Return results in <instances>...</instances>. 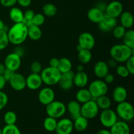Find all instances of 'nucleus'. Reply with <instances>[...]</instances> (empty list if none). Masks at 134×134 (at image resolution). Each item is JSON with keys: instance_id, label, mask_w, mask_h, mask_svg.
Instances as JSON below:
<instances>
[{"instance_id": "0eeeda50", "label": "nucleus", "mask_w": 134, "mask_h": 134, "mask_svg": "<svg viewBox=\"0 0 134 134\" xmlns=\"http://www.w3.org/2000/svg\"><path fill=\"white\" fill-rule=\"evenodd\" d=\"M99 109L98 108L95 99H92L88 102L81 105V115L83 116L88 120L93 119L96 117L99 113Z\"/></svg>"}, {"instance_id": "393cba45", "label": "nucleus", "mask_w": 134, "mask_h": 134, "mask_svg": "<svg viewBox=\"0 0 134 134\" xmlns=\"http://www.w3.org/2000/svg\"><path fill=\"white\" fill-rule=\"evenodd\" d=\"M73 128L79 132H82L86 130L88 126V120L80 115L78 117L75 119L73 121Z\"/></svg>"}, {"instance_id": "13d9d810", "label": "nucleus", "mask_w": 134, "mask_h": 134, "mask_svg": "<svg viewBox=\"0 0 134 134\" xmlns=\"http://www.w3.org/2000/svg\"><path fill=\"white\" fill-rule=\"evenodd\" d=\"M84 66L83 64H80L77 67V71H83Z\"/></svg>"}, {"instance_id": "9d476101", "label": "nucleus", "mask_w": 134, "mask_h": 134, "mask_svg": "<svg viewBox=\"0 0 134 134\" xmlns=\"http://www.w3.org/2000/svg\"><path fill=\"white\" fill-rule=\"evenodd\" d=\"M22 58L14 52L9 54L5 57L4 61V65L7 69L16 72L20 69L22 64Z\"/></svg>"}, {"instance_id": "b1692460", "label": "nucleus", "mask_w": 134, "mask_h": 134, "mask_svg": "<svg viewBox=\"0 0 134 134\" xmlns=\"http://www.w3.org/2000/svg\"><path fill=\"white\" fill-rule=\"evenodd\" d=\"M81 104L77 100L70 101L66 106L67 111L69 112L73 120L81 115Z\"/></svg>"}, {"instance_id": "f257e3e1", "label": "nucleus", "mask_w": 134, "mask_h": 134, "mask_svg": "<svg viewBox=\"0 0 134 134\" xmlns=\"http://www.w3.org/2000/svg\"><path fill=\"white\" fill-rule=\"evenodd\" d=\"M7 33L9 43L16 46L20 45L27 38V26L24 22L14 23Z\"/></svg>"}, {"instance_id": "a18cd8bd", "label": "nucleus", "mask_w": 134, "mask_h": 134, "mask_svg": "<svg viewBox=\"0 0 134 134\" xmlns=\"http://www.w3.org/2000/svg\"><path fill=\"white\" fill-rule=\"evenodd\" d=\"M17 3V0H0V3L5 7H13Z\"/></svg>"}, {"instance_id": "4c0bfd02", "label": "nucleus", "mask_w": 134, "mask_h": 134, "mask_svg": "<svg viewBox=\"0 0 134 134\" xmlns=\"http://www.w3.org/2000/svg\"><path fill=\"white\" fill-rule=\"evenodd\" d=\"M126 31V29L124 28L123 26H122L121 25H116L115 26V28L113 30V35L115 37L116 39H122V37H124V34H125Z\"/></svg>"}, {"instance_id": "412c9836", "label": "nucleus", "mask_w": 134, "mask_h": 134, "mask_svg": "<svg viewBox=\"0 0 134 134\" xmlns=\"http://www.w3.org/2000/svg\"><path fill=\"white\" fill-rule=\"evenodd\" d=\"M109 68L106 62L100 60L94 65V73L98 79H103L107 73H109Z\"/></svg>"}, {"instance_id": "c756f323", "label": "nucleus", "mask_w": 134, "mask_h": 134, "mask_svg": "<svg viewBox=\"0 0 134 134\" xmlns=\"http://www.w3.org/2000/svg\"><path fill=\"white\" fill-rule=\"evenodd\" d=\"M72 66L73 65L71 60L67 58L64 57L59 59V64L57 69L60 71V73H64L71 71Z\"/></svg>"}, {"instance_id": "f704fd0d", "label": "nucleus", "mask_w": 134, "mask_h": 134, "mask_svg": "<svg viewBox=\"0 0 134 134\" xmlns=\"http://www.w3.org/2000/svg\"><path fill=\"white\" fill-rule=\"evenodd\" d=\"M2 134H21L19 128L16 124H6L1 129Z\"/></svg>"}, {"instance_id": "58836bf2", "label": "nucleus", "mask_w": 134, "mask_h": 134, "mask_svg": "<svg viewBox=\"0 0 134 134\" xmlns=\"http://www.w3.org/2000/svg\"><path fill=\"white\" fill-rule=\"evenodd\" d=\"M35 12L31 9H27L24 13L23 22L27 26L32 24V20L35 15Z\"/></svg>"}, {"instance_id": "7ed1b4c3", "label": "nucleus", "mask_w": 134, "mask_h": 134, "mask_svg": "<svg viewBox=\"0 0 134 134\" xmlns=\"http://www.w3.org/2000/svg\"><path fill=\"white\" fill-rule=\"evenodd\" d=\"M61 75L62 73L57 68H52L50 66L42 69L41 72L40 73L43 83L49 86L58 85Z\"/></svg>"}, {"instance_id": "4be33fe9", "label": "nucleus", "mask_w": 134, "mask_h": 134, "mask_svg": "<svg viewBox=\"0 0 134 134\" xmlns=\"http://www.w3.org/2000/svg\"><path fill=\"white\" fill-rule=\"evenodd\" d=\"M88 83V75L86 72L77 71L75 73L73 78V84L77 87L81 88H85Z\"/></svg>"}, {"instance_id": "ea45409f", "label": "nucleus", "mask_w": 134, "mask_h": 134, "mask_svg": "<svg viewBox=\"0 0 134 134\" xmlns=\"http://www.w3.org/2000/svg\"><path fill=\"white\" fill-rule=\"evenodd\" d=\"M44 22H45V16L44 14L41 13H37L35 14L32 20V24L41 26L44 23Z\"/></svg>"}, {"instance_id": "9b49d317", "label": "nucleus", "mask_w": 134, "mask_h": 134, "mask_svg": "<svg viewBox=\"0 0 134 134\" xmlns=\"http://www.w3.org/2000/svg\"><path fill=\"white\" fill-rule=\"evenodd\" d=\"M73 130V120L68 118H63L58 121L55 132L57 134H71Z\"/></svg>"}, {"instance_id": "39448f33", "label": "nucleus", "mask_w": 134, "mask_h": 134, "mask_svg": "<svg viewBox=\"0 0 134 134\" xmlns=\"http://www.w3.org/2000/svg\"><path fill=\"white\" fill-rule=\"evenodd\" d=\"M66 105L60 101L54 100L46 105V113L51 117L58 119L62 118L66 113Z\"/></svg>"}, {"instance_id": "052dcab7", "label": "nucleus", "mask_w": 134, "mask_h": 134, "mask_svg": "<svg viewBox=\"0 0 134 134\" xmlns=\"http://www.w3.org/2000/svg\"><path fill=\"white\" fill-rule=\"evenodd\" d=\"M56 134H57V133H56Z\"/></svg>"}, {"instance_id": "37998d69", "label": "nucleus", "mask_w": 134, "mask_h": 134, "mask_svg": "<svg viewBox=\"0 0 134 134\" xmlns=\"http://www.w3.org/2000/svg\"><path fill=\"white\" fill-rule=\"evenodd\" d=\"M42 65L39 62L34 61L31 63L30 65V70L33 73H38L40 74L42 71Z\"/></svg>"}, {"instance_id": "8fccbe9b", "label": "nucleus", "mask_w": 134, "mask_h": 134, "mask_svg": "<svg viewBox=\"0 0 134 134\" xmlns=\"http://www.w3.org/2000/svg\"><path fill=\"white\" fill-rule=\"evenodd\" d=\"M17 3L22 7H28L31 3V0H17Z\"/></svg>"}, {"instance_id": "4d7b16f0", "label": "nucleus", "mask_w": 134, "mask_h": 134, "mask_svg": "<svg viewBox=\"0 0 134 134\" xmlns=\"http://www.w3.org/2000/svg\"><path fill=\"white\" fill-rule=\"evenodd\" d=\"M1 30H5V24H4L3 21L0 18V31H1Z\"/></svg>"}, {"instance_id": "4468645a", "label": "nucleus", "mask_w": 134, "mask_h": 134, "mask_svg": "<svg viewBox=\"0 0 134 134\" xmlns=\"http://www.w3.org/2000/svg\"><path fill=\"white\" fill-rule=\"evenodd\" d=\"M55 92L51 87H45L41 89L38 94V99L43 105H47L54 100Z\"/></svg>"}, {"instance_id": "864d4df0", "label": "nucleus", "mask_w": 134, "mask_h": 134, "mask_svg": "<svg viewBox=\"0 0 134 134\" xmlns=\"http://www.w3.org/2000/svg\"><path fill=\"white\" fill-rule=\"evenodd\" d=\"M6 82L7 81H5L3 75H0V91L5 88V85H6Z\"/></svg>"}, {"instance_id": "f8f14e48", "label": "nucleus", "mask_w": 134, "mask_h": 134, "mask_svg": "<svg viewBox=\"0 0 134 134\" xmlns=\"http://www.w3.org/2000/svg\"><path fill=\"white\" fill-rule=\"evenodd\" d=\"M9 82L10 87L15 91H22L26 87V77L19 73L14 72Z\"/></svg>"}, {"instance_id": "473e14b6", "label": "nucleus", "mask_w": 134, "mask_h": 134, "mask_svg": "<svg viewBox=\"0 0 134 134\" xmlns=\"http://www.w3.org/2000/svg\"><path fill=\"white\" fill-rule=\"evenodd\" d=\"M123 44L128 46L130 48L134 49V31L132 29H128L126 31L122 37Z\"/></svg>"}, {"instance_id": "1a4fd4ad", "label": "nucleus", "mask_w": 134, "mask_h": 134, "mask_svg": "<svg viewBox=\"0 0 134 134\" xmlns=\"http://www.w3.org/2000/svg\"><path fill=\"white\" fill-rule=\"evenodd\" d=\"M96 40L94 35L89 32H83L80 34L79 37L77 50L87 49L91 51L94 47Z\"/></svg>"}, {"instance_id": "f03ea898", "label": "nucleus", "mask_w": 134, "mask_h": 134, "mask_svg": "<svg viewBox=\"0 0 134 134\" xmlns=\"http://www.w3.org/2000/svg\"><path fill=\"white\" fill-rule=\"evenodd\" d=\"M133 50L124 44H116L110 49V56L117 63H125L133 55Z\"/></svg>"}, {"instance_id": "bf43d9fd", "label": "nucleus", "mask_w": 134, "mask_h": 134, "mask_svg": "<svg viewBox=\"0 0 134 134\" xmlns=\"http://www.w3.org/2000/svg\"><path fill=\"white\" fill-rule=\"evenodd\" d=\"M0 134H2V132H1V128H0Z\"/></svg>"}, {"instance_id": "c9c22d12", "label": "nucleus", "mask_w": 134, "mask_h": 134, "mask_svg": "<svg viewBox=\"0 0 134 134\" xmlns=\"http://www.w3.org/2000/svg\"><path fill=\"white\" fill-rule=\"evenodd\" d=\"M3 120L6 124H15L17 121L16 114L14 111H7L4 115Z\"/></svg>"}, {"instance_id": "49530a36", "label": "nucleus", "mask_w": 134, "mask_h": 134, "mask_svg": "<svg viewBox=\"0 0 134 134\" xmlns=\"http://www.w3.org/2000/svg\"><path fill=\"white\" fill-rule=\"evenodd\" d=\"M14 71L10 70V69H7L6 68V69H5V71H4L3 74L2 75L3 77H4V79H5V81H6L7 82H9V81L10 79V78L12 77L13 75L14 74Z\"/></svg>"}, {"instance_id": "ddd939ff", "label": "nucleus", "mask_w": 134, "mask_h": 134, "mask_svg": "<svg viewBox=\"0 0 134 134\" xmlns=\"http://www.w3.org/2000/svg\"><path fill=\"white\" fill-rule=\"evenodd\" d=\"M123 12V5L120 1H113L106 5L105 14L110 17L117 18Z\"/></svg>"}, {"instance_id": "20e7f679", "label": "nucleus", "mask_w": 134, "mask_h": 134, "mask_svg": "<svg viewBox=\"0 0 134 134\" xmlns=\"http://www.w3.org/2000/svg\"><path fill=\"white\" fill-rule=\"evenodd\" d=\"M115 112L118 117L125 122L131 121L134 118V109L133 105L130 102L126 101L118 103Z\"/></svg>"}, {"instance_id": "2f4dec72", "label": "nucleus", "mask_w": 134, "mask_h": 134, "mask_svg": "<svg viewBox=\"0 0 134 134\" xmlns=\"http://www.w3.org/2000/svg\"><path fill=\"white\" fill-rule=\"evenodd\" d=\"M57 119L48 116L44 119V121H43V127H44V130L47 132H55L56 126H57Z\"/></svg>"}, {"instance_id": "dca6fc26", "label": "nucleus", "mask_w": 134, "mask_h": 134, "mask_svg": "<svg viewBox=\"0 0 134 134\" xmlns=\"http://www.w3.org/2000/svg\"><path fill=\"white\" fill-rule=\"evenodd\" d=\"M26 87L30 90H37L41 87L43 82L40 74L31 73L26 77Z\"/></svg>"}, {"instance_id": "72a5a7b5", "label": "nucleus", "mask_w": 134, "mask_h": 134, "mask_svg": "<svg viewBox=\"0 0 134 134\" xmlns=\"http://www.w3.org/2000/svg\"><path fill=\"white\" fill-rule=\"evenodd\" d=\"M58 9L56 5L52 3L45 4L43 7V14H44V16L48 17H53L56 16L57 14Z\"/></svg>"}, {"instance_id": "6e6552de", "label": "nucleus", "mask_w": 134, "mask_h": 134, "mask_svg": "<svg viewBox=\"0 0 134 134\" xmlns=\"http://www.w3.org/2000/svg\"><path fill=\"white\" fill-rule=\"evenodd\" d=\"M118 121L116 112L111 109L102 110L99 115V122L105 128H110Z\"/></svg>"}, {"instance_id": "3c124183", "label": "nucleus", "mask_w": 134, "mask_h": 134, "mask_svg": "<svg viewBox=\"0 0 134 134\" xmlns=\"http://www.w3.org/2000/svg\"><path fill=\"white\" fill-rule=\"evenodd\" d=\"M59 59L57 58H52L49 61V66L52 68H57L58 66Z\"/></svg>"}, {"instance_id": "6ab92c4d", "label": "nucleus", "mask_w": 134, "mask_h": 134, "mask_svg": "<svg viewBox=\"0 0 134 134\" xmlns=\"http://www.w3.org/2000/svg\"><path fill=\"white\" fill-rule=\"evenodd\" d=\"M105 15V14L104 12L96 7L90 9L87 13V17L89 20L98 24L103 20Z\"/></svg>"}, {"instance_id": "6e6d98bb", "label": "nucleus", "mask_w": 134, "mask_h": 134, "mask_svg": "<svg viewBox=\"0 0 134 134\" xmlns=\"http://www.w3.org/2000/svg\"><path fill=\"white\" fill-rule=\"evenodd\" d=\"M5 69H6V68H5L4 64H1V63H0V75H2L3 74Z\"/></svg>"}, {"instance_id": "aec40b11", "label": "nucleus", "mask_w": 134, "mask_h": 134, "mask_svg": "<svg viewBox=\"0 0 134 134\" xmlns=\"http://www.w3.org/2000/svg\"><path fill=\"white\" fill-rule=\"evenodd\" d=\"M128 97L127 90L122 86H116L113 89L112 92V98L113 100L116 103L124 102L126 100Z\"/></svg>"}, {"instance_id": "09e8293b", "label": "nucleus", "mask_w": 134, "mask_h": 134, "mask_svg": "<svg viewBox=\"0 0 134 134\" xmlns=\"http://www.w3.org/2000/svg\"><path fill=\"white\" fill-rule=\"evenodd\" d=\"M13 52L16 53L17 55H18V56L21 58H22L25 54V51L24 50V48H22V47H21L20 45H18L15 48H14V52Z\"/></svg>"}, {"instance_id": "f3484780", "label": "nucleus", "mask_w": 134, "mask_h": 134, "mask_svg": "<svg viewBox=\"0 0 134 134\" xmlns=\"http://www.w3.org/2000/svg\"><path fill=\"white\" fill-rule=\"evenodd\" d=\"M117 22L116 18L110 17L105 14L103 20L98 24V27L103 32H110L117 25Z\"/></svg>"}, {"instance_id": "a211bd4d", "label": "nucleus", "mask_w": 134, "mask_h": 134, "mask_svg": "<svg viewBox=\"0 0 134 134\" xmlns=\"http://www.w3.org/2000/svg\"><path fill=\"white\" fill-rule=\"evenodd\" d=\"M109 129L111 134H130V126L124 120H118Z\"/></svg>"}, {"instance_id": "de8ad7c7", "label": "nucleus", "mask_w": 134, "mask_h": 134, "mask_svg": "<svg viewBox=\"0 0 134 134\" xmlns=\"http://www.w3.org/2000/svg\"><path fill=\"white\" fill-rule=\"evenodd\" d=\"M103 81L107 85H110V84H112L113 82L115 81V77H114L113 75H112L111 73H107L104 77H103Z\"/></svg>"}, {"instance_id": "7c9ffc66", "label": "nucleus", "mask_w": 134, "mask_h": 134, "mask_svg": "<svg viewBox=\"0 0 134 134\" xmlns=\"http://www.w3.org/2000/svg\"><path fill=\"white\" fill-rule=\"evenodd\" d=\"M78 60L81 64H88L92 60V54L90 50L81 49L78 51Z\"/></svg>"}, {"instance_id": "5701e85b", "label": "nucleus", "mask_w": 134, "mask_h": 134, "mask_svg": "<svg viewBox=\"0 0 134 134\" xmlns=\"http://www.w3.org/2000/svg\"><path fill=\"white\" fill-rule=\"evenodd\" d=\"M120 23L122 26L127 29H131L133 25V16L129 11H123L119 16Z\"/></svg>"}, {"instance_id": "c03bdc74", "label": "nucleus", "mask_w": 134, "mask_h": 134, "mask_svg": "<svg viewBox=\"0 0 134 134\" xmlns=\"http://www.w3.org/2000/svg\"><path fill=\"white\" fill-rule=\"evenodd\" d=\"M125 66L129 71L130 75H134V55L131 56L126 62Z\"/></svg>"}, {"instance_id": "c85d7f7f", "label": "nucleus", "mask_w": 134, "mask_h": 134, "mask_svg": "<svg viewBox=\"0 0 134 134\" xmlns=\"http://www.w3.org/2000/svg\"><path fill=\"white\" fill-rule=\"evenodd\" d=\"M95 101L98 108L102 110L110 108L111 106V103H112L110 98L107 96V95L98 97L96 99H95Z\"/></svg>"}, {"instance_id": "79ce46f5", "label": "nucleus", "mask_w": 134, "mask_h": 134, "mask_svg": "<svg viewBox=\"0 0 134 134\" xmlns=\"http://www.w3.org/2000/svg\"><path fill=\"white\" fill-rule=\"evenodd\" d=\"M8 102H9V98L7 94L1 90L0 91V111L6 107Z\"/></svg>"}, {"instance_id": "a19ab883", "label": "nucleus", "mask_w": 134, "mask_h": 134, "mask_svg": "<svg viewBox=\"0 0 134 134\" xmlns=\"http://www.w3.org/2000/svg\"><path fill=\"white\" fill-rule=\"evenodd\" d=\"M116 72L119 76L122 78H127L130 75V73L126 67L124 65H119L116 67Z\"/></svg>"}, {"instance_id": "e433bc0d", "label": "nucleus", "mask_w": 134, "mask_h": 134, "mask_svg": "<svg viewBox=\"0 0 134 134\" xmlns=\"http://www.w3.org/2000/svg\"><path fill=\"white\" fill-rule=\"evenodd\" d=\"M9 44L7 33L6 30L0 31V51H3L8 47Z\"/></svg>"}, {"instance_id": "5fc2aeb1", "label": "nucleus", "mask_w": 134, "mask_h": 134, "mask_svg": "<svg viewBox=\"0 0 134 134\" xmlns=\"http://www.w3.org/2000/svg\"><path fill=\"white\" fill-rule=\"evenodd\" d=\"M96 134H111L110 130L107 129H102L98 131Z\"/></svg>"}, {"instance_id": "bb28decb", "label": "nucleus", "mask_w": 134, "mask_h": 134, "mask_svg": "<svg viewBox=\"0 0 134 134\" xmlns=\"http://www.w3.org/2000/svg\"><path fill=\"white\" fill-rule=\"evenodd\" d=\"M76 100L81 104L85 103L92 99L91 94L88 89L85 88H81L76 93Z\"/></svg>"}, {"instance_id": "423d86ee", "label": "nucleus", "mask_w": 134, "mask_h": 134, "mask_svg": "<svg viewBox=\"0 0 134 134\" xmlns=\"http://www.w3.org/2000/svg\"><path fill=\"white\" fill-rule=\"evenodd\" d=\"M88 90L91 94L92 99H95L102 96L107 95L108 92V85L104 82L102 79H98L92 81L89 85Z\"/></svg>"}, {"instance_id": "a878e982", "label": "nucleus", "mask_w": 134, "mask_h": 134, "mask_svg": "<svg viewBox=\"0 0 134 134\" xmlns=\"http://www.w3.org/2000/svg\"><path fill=\"white\" fill-rule=\"evenodd\" d=\"M41 29L40 26L31 24L27 26V37L32 41H38L42 37Z\"/></svg>"}, {"instance_id": "603ef678", "label": "nucleus", "mask_w": 134, "mask_h": 134, "mask_svg": "<svg viewBox=\"0 0 134 134\" xmlns=\"http://www.w3.org/2000/svg\"><path fill=\"white\" fill-rule=\"evenodd\" d=\"M107 64L108 65L109 68H116V67L117 66V62L115 61V60L111 58L110 60H109L107 62Z\"/></svg>"}, {"instance_id": "2eb2a0df", "label": "nucleus", "mask_w": 134, "mask_h": 134, "mask_svg": "<svg viewBox=\"0 0 134 134\" xmlns=\"http://www.w3.org/2000/svg\"><path fill=\"white\" fill-rule=\"evenodd\" d=\"M75 73L73 71H69L66 73H62L58 84L60 88L64 90H69L73 86V78Z\"/></svg>"}, {"instance_id": "cd10ccee", "label": "nucleus", "mask_w": 134, "mask_h": 134, "mask_svg": "<svg viewBox=\"0 0 134 134\" xmlns=\"http://www.w3.org/2000/svg\"><path fill=\"white\" fill-rule=\"evenodd\" d=\"M9 17L14 23L23 22L24 13L20 8L13 7L9 11Z\"/></svg>"}]
</instances>
